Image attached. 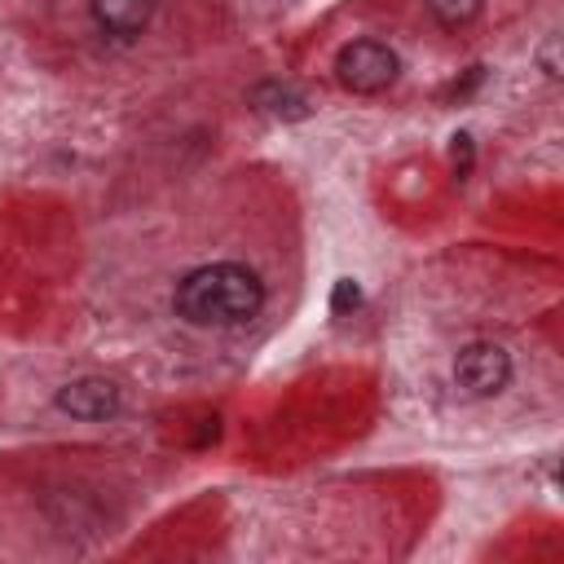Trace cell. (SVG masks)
Returning <instances> with one entry per match:
<instances>
[{"label":"cell","mask_w":564,"mask_h":564,"mask_svg":"<svg viewBox=\"0 0 564 564\" xmlns=\"http://www.w3.org/2000/svg\"><path fill=\"white\" fill-rule=\"evenodd\" d=\"M264 278L242 260H207L176 278L172 317L189 330H238L264 308Z\"/></svg>","instance_id":"obj_1"},{"label":"cell","mask_w":564,"mask_h":564,"mask_svg":"<svg viewBox=\"0 0 564 564\" xmlns=\"http://www.w3.org/2000/svg\"><path fill=\"white\" fill-rule=\"evenodd\" d=\"M507 379H511V352L502 344L476 339L454 352V383L467 397H494L507 388Z\"/></svg>","instance_id":"obj_2"},{"label":"cell","mask_w":564,"mask_h":564,"mask_svg":"<svg viewBox=\"0 0 564 564\" xmlns=\"http://www.w3.org/2000/svg\"><path fill=\"white\" fill-rule=\"evenodd\" d=\"M335 75L352 93H383L397 79V53L379 40H352L335 57Z\"/></svg>","instance_id":"obj_3"},{"label":"cell","mask_w":564,"mask_h":564,"mask_svg":"<svg viewBox=\"0 0 564 564\" xmlns=\"http://www.w3.org/2000/svg\"><path fill=\"white\" fill-rule=\"evenodd\" d=\"M57 405H62L70 419H84V423H106V419H115V414L123 410V392H119V383L88 375V379L66 383V388L57 392Z\"/></svg>","instance_id":"obj_4"},{"label":"cell","mask_w":564,"mask_h":564,"mask_svg":"<svg viewBox=\"0 0 564 564\" xmlns=\"http://www.w3.org/2000/svg\"><path fill=\"white\" fill-rule=\"evenodd\" d=\"M154 13V0H93V22L110 40H137Z\"/></svg>","instance_id":"obj_5"},{"label":"cell","mask_w":564,"mask_h":564,"mask_svg":"<svg viewBox=\"0 0 564 564\" xmlns=\"http://www.w3.org/2000/svg\"><path fill=\"white\" fill-rule=\"evenodd\" d=\"M423 4H427V13H432L445 31H458V26H467V22L480 13L485 0H423Z\"/></svg>","instance_id":"obj_6"},{"label":"cell","mask_w":564,"mask_h":564,"mask_svg":"<svg viewBox=\"0 0 564 564\" xmlns=\"http://www.w3.org/2000/svg\"><path fill=\"white\" fill-rule=\"evenodd\" d=\"M357 304H361V286H357L352 278H339V282H335V295H330V308H335V313H352Z\"/></svg>","instance_id":"obj_7"},{"label":"cell","mask_w":564,"mask_h":564,"mask_svg":"<svg viewBox=\"0 0 564 564\" xmlns=\"http://www.w3.org/2000/svg\"><path fill=\"white\" fill-rule=\"evenodd\" d=\"M454 163H458V172H467V163H471V137H454Z\"/></svg>","instance_id":"obj_8"},{"label":"cell","mask_w":564,"mask_h":564,"mask_svg":"<svg viewBox=\"0 0 564 564\" xmlns=\"http://www.w3.org/2000/svg\"><path fill=\"white\" fill-rule=\"evenodd\" d=\"M542 62H546V75H560V62H555V40H546V48H542Z\"/></svg>","instance_id":"obj_9"}]
</instances>
